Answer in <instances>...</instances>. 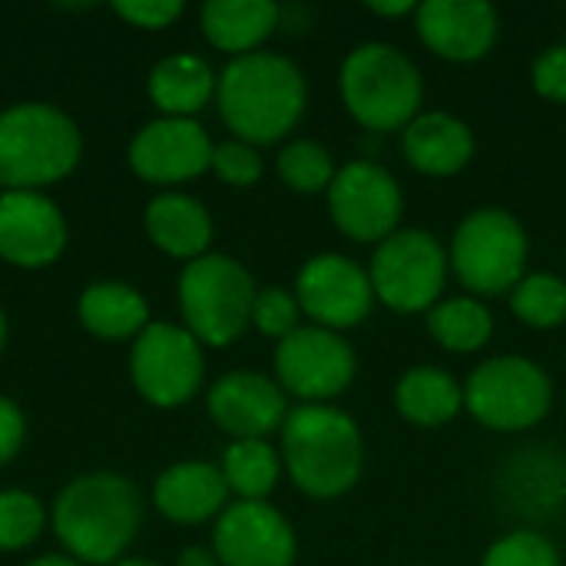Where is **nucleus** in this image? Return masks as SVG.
<instances>
[{
	"label": "nucleus",
	"instance_id": "nucleus-1",
	"mask_svg": "<svg viewBox=\"0 0 566 566\" xmlns=\"http://www.w3.org/2000/svg\"><path fill=\"white\" fill-rule=\"evenodd\" d=\"M222 123L249 146H269L289 136L305 116V73L279 53L235 56L216 86Z\"/></svg>",
	"mask_w": 566,
	"mask_h": 566
},
{
	"label": "nucleus",
	"instance_id": "nucleus-2",
	"mask_svg": "<svg viewBox=\"0 0 566 566\" xmlns=\"http://www.w3.org/2000/svg\"><path fill=\"white\" fill-rule=\"evenodd\" d=\"M139 524V491L116 471H93L70 481L53 504V534L76 564H119Z\"/></svg>",
	"mask_w": 566,
	"mask_h": 566
},
{
	"label": "nucleus",
	"instance_id": "nucleus-3",
	"mask_svg": "<svg viewBox=\"0 0 566 566\" xmlns=\"http://www.w3.org/2000/svg\"><path fill=\"white\" fill-rule=\"evenodd\" d=\"M365 464V441L355 418L335 405H298L282 424V468L292 484L315 497L348 494Z\"/></svg>",
	"mask_w": 566,
	"mask_h": 566
},
{
	"label": "nucleus",
	"instance_id": "nucleus-4",
	"mask_svg": "<svg viewBox=\"0 0 566 566\" xmlns=\"http://www.w3.org/2000/svg\"><path fill=\"white\" fill-rule=\"evenodd\" d=\"M83 153L73 116L50 103H13L0 113V186L3 192H36L66 179Z\"/></svg>",
	"mask_w": 566,
	"mask_h": 566
},
{
	"label": "nucleus",
	"instance_id": "nucleus-5",
	"mask_svg": "<svg viewBox=\"0 0 566 566\" xmlns=\"http://www.w3.org/2000/svg\"><path fill=\"white\" fill-rule=\"evenodd\" d=\"M338 86L348 116L375 133L405 129L424 99V80L415 60L381 40L361 43L345 56Z\"/></svg>",
	"mask_w": 566,
	"mask_h": 566
},
{
	"label": "nucleus",
	"instance_id": "nucleus-6",
	"mask_svg": "<svg viewBox=\"0 0 566 566\" xmlns=\"http://www.w3.org/2000/svg\"><path fill=\"white\" fill-rule=\"evenodd\" d=\"M255 295L259 289L249 269L219 252H206L179 275V308L186 332L209 348H226L242 338V332L252 325Z\"/></svg>",
	"mask_w": 566,
	"mask_h": 566
},
{
	"label": "nucleus",
	"instance_id": "nucleus-7",
	"mask_svg": "<svg viewBox=\"0 0 566 566\" xmlns=\"http://www.w3.org/2000/svg\"><path fill=\"white\" fill-rule=\"evenodd\" d=\"M527 255L531 242L524 226L507 209L484 206L454 229L448 262L474 298H491L514 292V285L524 279Z\"/></svg>",
	"mask_w": 566,
	"mask_h": 566
},
{
	"label": "nucleus",
	"instance_id": "nucleus-8",
	"mask_svg": "<svg viewBox=\"0 0 566 566\" xmlns=\"http://www.w3.org/2000/svg\"><path fill=\"white\" fill-rule=\"evenodd\" d=\"M551 405V375L524 355L488 358L464 385V408L491 431H527L547 418Z\"/></svg>",
	"mask_w": 566,
	"mask_h": 566
},
{
	"label": "nucleus",
	"instance_id": "nucleus-9",
	"mask_svg": "<svg viewBox=\"0 0 566 566\" xmlns=\"http://www.w3.org/2000/svg\"><path fill=\"white\" fill-rule=\"evenodd\" d=\"M448 252L424 229H398L371 255V289L391 312H431L448 282Z\"/></svg>",
	"mask_w": 566,
	"mask_h": 566
},
{
	"label": "nucleus",
	"instance_id": "nucleus-10",
	"mask_svg": "<svg viewBox=\"0 0 566 566\" xmlns=\"http://www.w3.org/2000/svg\"><path fill=\"white\" fill-rule=\"evenodd\" d=\"M129 378L149 405L182 408L196 398L206 378L202 345L179 325L149 322L133 342Z\"/></svg>",
	"mask_w": 566,
	"mask_h": 566
},
{
	"label": "nucleus",
	"instance_id": "nucleus-11",
	"mask_svg": "<svg viewBox=\"0 0 566 566\" xmlns=\"http://www.w3.org/2000/svg\"><path fill=\"white\" fill-rule=\"evenodd\" d=\"M358 361L352 345L328 328L302 325L275 345L279 388L302 405H328L355 381Z\"/></svg>",
	"mask_w": 566,
	"mask_h": 566
},
{
	"label": "nucleus",
	"instance_id": "nucleus-12",
	"mask_svg": "<svg viewBox=\"0 0 566 566\" xmlns=\"http://www.w3.org/2000/svg\"><path fill=\"white\" fill-rule=\"evenodd\" d=\"M328 212L342 235L355 242H385L398 232L405 196L398 179L368 159L345 163L328 186Z\"/></svg>",
	"mask_w": 566,
	"mask_h": 566
},
{
	"label": "nucleus",
	"instance_id": "nucleus-13",
	"mask_svg": "<svg viewBox=\"0 0 566 566\" xmlns=\"http://www.w3.org/2000/svg\"><path fill=\"white\" fill-rule=\"evenodd\" d=\"M295 298L302 315H308L318 328L345 332L371 315L375 289L371 275L355 259L322 252L302 265L295 279Z\"/></svg>",
	"mask_w": 566,
	"mask_h": 566
},
{
	"label": "nucleus",
	"instance_id": "nucleus-14",
	"mask_svg": "<svg viewBox=\"0 0 566 566\" xmlns=\"http://www.w3.org/2000/svg\"><path fill=\"white\" fill-rule=\"evenodd\" d=\"M212 554L222 566H295L298 541L272 504L235 501L216 521Z\"/></svg>",
	"mask_w": 566,
	"mask_h": 566
},
{
	"label": "nucleus",
	"instance_id": "nucleus-15",
	"mask_svg": "<svg viewBox=\"0 0 566 566\" xmlns=\"http://www.w3.org/2000/svg\"><path fill=\"white\" fill-rule=\"evenodd\" d=\"M212 139L196 119L159 116L129 143V166L139 179L172 186L212 169Z\"/></svg>",
	"mask_w": 566,
	"mask_h": 566
},
{
	"label": "nucleus",
	"instance_id": "nucleus-16",
	"mask_svg": "<svg viewBox=\"0 0 566 566\" xmlns=\"http://www.w3.org/2000/svg\"><path fill=\"white\" fill-rule=\"evenodd\" d=\"M209 418L219 431L235 441H265L272 431H282L289 418V401L279 381L259 371H229L222 375L206 398Z\"/></svg>",
	"mask_w": 566,
	"mask_h": 566
},
{
	"label": "nucleus",
	"instance_id": "nucleus-17",
	"mask_svg": "<svg viewBox=\"0 0 566 566\" xmlns=\"http://www.w3.org/2000/svg\"><path fill=\"white\" fill-rule=\"evenodd\" d=\"M66 222L43 192H0V259L17 269H46L63 255Z\"/></svg>",
	"mask_w": 566,
	"mask_h": 566
},
{
	"label": "nucleus",
	"instance_id": "nucleus-18",
	"mask_svg": "<svg viewBox=\"0 0 566 566\" xmlns=\"http://www.w3.org/2000/svg\"><path fill=\"white\" fill-rule=\"evenodd\" d=\"M421 43L451 63L488 56L501 33V17L488 0H424L415 10Z\"/></svg>",
	"mask_w": 566,
	"mask_h": 566
},
{
	"label": "nucleus",
	"instance_id": "nucleus-19",
	"mask_svg": "<svg viewBox=\"0 0 566 566\" xmlns=\"http://www.w3.org/2000/svg\"><path fill=\"white\" fill-rule=\"evenodd\" d=\"M153 504L172 524H206L229 507V484L216 464L179 461L156 478Z\"/></svg>",
	"mask_w": 566,
	"mask_h": 566
},
{
	"label": "nucleus",
	"instance_id": "nucleus-20",
	"mask_svg": "<svg viewBox=\"0 0 566 566\" xmlns=\"http://www.w3.org/2000/svg\"><path fill=\"white\" fill-rule=\"evenodd\" d=\"M401 153L424 176H454L474 159V133L451 113H418L401 129Z\"/></svg>",
	"mask_w": 566,
	"mask_h": 566
},
{
	"label": "nucleus",
	"instance_id": "nucleus-21",
	"mask_svg": "<svg viewBox=\"0 0 566 566\" xmlns=\"http://www.w3.org/2000/svg\"><path fill=\"white\" fill-rule=\"evenodd\" d=\"M146 235L159 252L196 262L209 252L212 216L186 192H159L146 206Z\"/></svg>",
	"mask_w": 566,
	"mask_h": 566
},
{
	"label": "nucleus",
	"instance_id": "nucleus-22",
	"mask_svg": "<svg viewBox=\"0 0 566 566\" xmlns=\"http://www.w3.org/2000/svg\"><path fill=\"white\" fill-rule=\"evenodd\" d=\"M206 40L235 56L255 53L279 27V7L272 0H209L199 13Z\"/></svg>",
	"mask_w": 566,
	"mask_h": 566
},
{
	"label": "nucleus",
	"instance_id": "nucleus-23",
	"mask_svg": "<svg viewBox=\"0 0 566 566\" xmlns=\"http://www.w3.org/2000/svg\"><path fill=\"white\" fill-rule=\"evenodd\" d=\"M216 86L219 76L196 53H172L159 60L149 70V83H146L149 99L163 109V116H179V119H192L199 109H206L209 99L216 96Z\"/></svg>",
	"mask_w": 566,
	"mask_h": 566
},
{
	"label": "nucleus",
	"instance_id": "nucleus-24",
	"mask_svg": "<svg viewBox=\"0 0 566 566\" xmlns=\"http://www.w3.org/2000/svg\"><path fill=\"white\" fill-rule=\"evenodd\" d=\"M398 415L415 428H441L464 408V388L454 375L434 365H418L401 375L395 388Z\"/></svg>",
	"mask_w": 566,
	"mask_h": 566
},
{
	"label": "nucleus",
	"instance_id": "nucleus-25",
	"mask_svg": "<svg viewBox=\"0 0 566 566\" xmlns=\"http://www.w3.org/2000/svg\"><path fill=\"white\" fill-rule=\"evenodd\" d=\"M76 315L83 328L106 342H123L139 335L149 325L146 298L123 282H93L83 289L76 302Z\"/></svg>",
	"mask_w": 566,
	"mask_h": 566
},
{
	"label": "nucleus",
	"instance_id": "nucleus-26",
	"mask_svg": "<svg viewBox=\"0 0 566 566\" xmlns=\"http://www.w3.org/2000/svg\"><path fill=\"white\" fill-rule=\"evenodd\" d=\"M428 332L434 342L454 355L481 352L494 335V315L491 308L474 295L444 298L428 312Z\"/></svg>",
	"mask_w": 566,
	"mask_h": 566
},
{
	"label": "nucleus",
	"instance_id": "nucleus-27",
	"mask_svg": "<svg viewBox=\"0 0 566 566\" xmlns=\"http://www.w3.org/2000/svg\"><path fill=\"white\" fill-rule=\"evenodd\" d=\"M222 478L239 501H265L282 478V454L269 441H232L222 458Z\"/></svg>",
	"mask_w": 566,
	"mask_h": 566
},
{
	"label": "nucleus",
	"instance_id": "nucleus-28",
	"mask_svg": "<svg viewBox=\"0 0 566 566\" xmlns=\"http://www.w3.org/2000/svg\"><path fill=\"white\" fill-rule=\"evenodd\" d=\"M511 308L527 328H560L566 322V282L551 272L524 275L511 292Z\"/></svg>",
	"mask_w": 566,
	"mask_h": 566
},
{
	"label": "nucleus",
	"instance_id": "nucleus-29",
	"mask_svg": "<svg viewBox=\"0 0 566 566\" xmlns=\"http://www.w3.org/2000/svg\"><path fill=\"white\" fill-rule=\"evenodd\" d=\"M275 166H279V179L292 192H302V196L328 192V186H332V179L338 172L332 153L315 139H292L279 153Z\"/></svg>",
	"mask_w": 566,
	"mask_h": 566
},
{
	"label": "nucleus",
	"instance_id": "nucleus-30",
	"mask_svg": "<svg viewBox=\"0 0 566 566\" xmlns=\"http://www.w3.org/2000/svg\"><path fill=\"white\" fill-rule=\"evenodd\" d=\"M46 527V511L40 497L27 491H0V551L30 547Z\"/></svg>",
	"mask_w": 566,
	"mask_h": 566
},
{
	"label": "nucleus",
	"instance_id": "nucleus-31",
	"mask_svg": "<svg viewBox=\"0 0 566 566\" xmlns=\"http://www.w3.org/2000/svg\"><path fill=\"white\" fill-rule=\"evenodd\" d=\"M481 566H564L551 537L537 531H514L488 547Z\"/></svg>",
	"mask_w": 566,
	"mask_h": 566
},
{
	"label": "nucleus",
	"instance_id": "nucleus-32",
	"mask_svg": "<svg viewBox=\"0 0 566 566\" xmlns=\"http://www.w3.org/2000/svg\"><path fill=\"white\" fill-rule=\"evenodd\" d=\"M298 318H302V308H298L295 292L275 289V285H272V289H259L255 305H252V325H255L262 335L282 342V338H289L292 332L302 328Z\"/></svg>",
	"mask_w": 566,
	"mask_h": 566
},
{
	"label": "nucleus",
	"instance_id": "nucleus-33",
	"mask_svg": "<svg viewBox=\"0 0 566 566\" xmlns=\"http://www.w3.org/2000/svg\"><path fill=\"white\" fill-rule=\"evenodd\" d=\"M212 172L235 189H249L262 179V156L255 146L242 143V139H229L219 143L212 149Z\"/></svg>",
	"mask_w": 566,
	"mask_h": 566
},
{
	"label": "nucleus",
	"instance_id": "nucleus-34",
	"mask_svg": "<svg viewBox=\"0 0 566 566\" xmlns=\"http://www.w3.org/2000/svg\"><path fill=\"white\" fill-rule=\"evenodd\" d=\"M531 83L534 90L551 99V103H566V43L547 46L534 66H531Z\"/></svg>",
	"mask_w": 566,
	"mask_h": 566
},
{
	"label": "nucleus",
	"instance_id": "nucleus-35",
	"mask_svg": "<svg viewBox=\"0 0 566 566\" xmlns=\"http://www.w3.org/2000/svg\"><path fill=\"white\" fill-rule=\"evenodd\" d=\"M113 10L139 30H163L182 13V3L179 0H129V3L119 0L113 3Z\"/></svg>",
	"mask_w": 566,
	"mask_h": 566
},
{
	"label": "nucleus",
	"instance_id": "nucleus-36",
	"mask_svg": "<svg viewBox=\"0 0 566 566\" xmlns=\"http://www.w3.org/2000/svg\"><path fill=\"white\" fill-rule=\"evenodd\" d=\"M23 438H27L23 411L17 408V401L0 395V468L17 458V451L23 448Z\"/></svg>",
	"mask_w": 566,
	"mask_h": 566
},
{
	"label": "nucleus",
	"instance_id": "nucleus-37",
	"mask_svg": "<svg viewBox=\"0 0 566 566\" xmlns=\"http://www.w3.org/2000/svg\"><path fill=\"white\" fill-rule=\"evenodd\" d=\"M368 10L378 17H405V13H415L418 7H415V0H371Z\"/></svg>",
	"mask_w": 566,
	"mask_h": 566
},
{
	"label": "nucleus",
	"instance_id": "nucleus-38",
	"mask_svg": "<svg viewBox=\"0 0 566 566\" xmlns=\"http://www.w3.org/2000/svg\"><path fill=\"white\" fill-rule=\"evenodd\" d=\"M179 566H222L219 557L209 551V547H186L179 554Z\"/></svg>",
	"mask_w": 566,
	"mask_h": 566
},
{
	"label": "nucleus",
	"instance_id": "nucleus-39",
	"mask_svg": "<svg viewBox=\"0 0 566 566\" xmlns=\"http://www.w3.org/2000/svg\"><path fill=\"white\" fill-rule=\"evenodd\" d=\"M27 566H80L73 557H63V554H50V557H36L33 564Z\"/></svg>",
	"mask_w": 566,
	"mask_h": 566
},
{
	"label": "nucleus",
	"instance_id": "nucleus-40",
	"mask_svg": "<svg viewBox=\"0 0 566 566\" xmlns=\"http://www.w3.org/2000/svg\"><path fill=\"white\" fill-rule=\"evenodd\" d=\"M113 566H159V564H153V560H139V557H123L119 564H113Z\"/></svg>",
	"mask_w": 566,
	"mask_h": 566
},
{
	"label": "nucleus",
	"instance_id": "nucleus-41",
	"mask_svg": "<svg viewBox=\"0 0 566 566\" xmlns=\"http://www.w3.org/2000/svg\"><path fill=\"white\" fill-rule=\"evenodd\" d=\"M3 342H7V318H3V312H0V352H3Z\"/></svg>",
	"mask_w": 566,
	"mask_h": 566
}]
</instances>
